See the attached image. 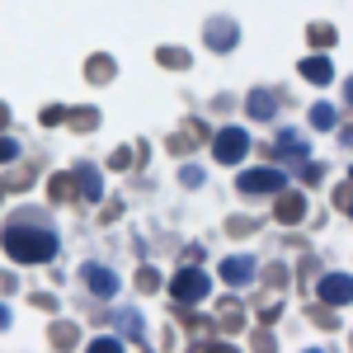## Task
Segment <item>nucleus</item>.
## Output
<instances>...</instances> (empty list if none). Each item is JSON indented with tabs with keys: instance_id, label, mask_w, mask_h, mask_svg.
<instances>
[{
	"instance_id": "17",
	"label": "nucleus",
	"mask_w": 353,
	"mask_h": 353,
	"mask_svg": "<svg viewBox=\"0 0 353 353\" xmlns=\"http://www.w3.org/2000/svg\"><path fill=\"white\" fill-rule=\"evenodd\" d=\"M118 349H123L118 339H94V344H90V353H118Z\"/></svg>"
},
{
	"instance_id": "16",
	"label": "nucleus",
	"mask_w": 353,
	"mask_h": 353,
	"mask_svg": "<svg viewBox=\"0 0 353 353\" xmlns=\"http://www.w3.org/2000/svg\"><path fill=\"white\" fill-rule=\"evenodd\" d=\"M14 156H19V146H14L10 137H0V165H5V161H14Z\"/></svg>"
},
{
	"instance_id": "19",
	"label": "nucleus",
	"mask_w": 353,
	"mask_h": 353,
	"mask_svg": "<svg viewBox=\"0 0 353 353\" xmlns=\"http://www.w3.org/2000/svg\"><path fill=\"white\" fill-rule=\"evenodd\" d=\"M0 128H5V109H0Z\"/></svg>"
},
{
	"instance_id": "7",
	"label": "nucleus",
	"mask_w": 353,
	"mask_h": 353,
	"mask_svg": "<svg viewBox=\"0 0 353 353\" xmlns=\"http://www.w3.org/2000/svg\"><path fill=\"white\" fill-rule=\"evenodd\" d=\"M221 278H226L231 288H245V283L254 278V259H245V254H236V259H226V264H221Z\"/></svg>"
},
{
	"instance_id": "1",
	"label": "nucleus",
	"mask_w": 353,
	"mask_h": 353,
	"mask_svg": "<svg viewBox=\"0 0 353 353\" xmlns=\"http://www.w3.org/2000/svg\"><path fill=\"white\" fill-rule=\"evenodd\" d=\"M5 250H10V259H19V264H48L57 254V236L52 231H28V226H10L5 231Z\"/></svg>"
},
{
	"instance_id": "6",
	"label": "nucleus",
	"mask_w": 353,
	"mask_h": 353,
	"mask_svg": "<svg viewBox=\"0 0 353 353\" xmlns=\"http://www.w3.org/2000/svg\"><path fill=\"white\" fill-rule=\"evenodd\" d=\"M81 273H85V283H90V292H94V297H113V292H118V278H113L104 264H85Z\"/></svg>"
},
{
	"instance_id": "13",
	"label": "nucleus",
	"mask_w": 353,
	"mask_h": 353,
	"mask_svg": "<svg viewBox=\"0 0 353 353\" xmlns=\"http://www.w3.org/2000/svg\"><path fill=\"white\" fill-rule=\"evenodd\" d=\"M334 123H339V118H334V109H330V104H316V109H311V128H321V132H330Z\"/></svg>"
},
{
	"instance_id": "10",
	"label": "nucleus",
	"mask_w": 353,
	"mask_h": 353,
	"mask_svg": "<svg viewBox=\"0 0 353 353\" xmlns=\"http://www.w3.org/2000/svg\"><path fill=\"white\" fill-rule=\"evenodd\" d=\"M301 212H306V203H301L297 193L283 189V198H278V221H301Z\"/></svg>"
},
{
	"instance_id": "2",
	"label": "nucleus",
	"mask_w": 353,
	"mask_h": 353,
	"mask_svg": "<svg viewBox=\"0 0 353 353\" xmlns=\"http://www.w3.org/2000/svg\"><path fill=\"white\" fill-rule=\"evenodd\" d=\"M208 288H212V278H208L203 269H179L174 278H170L174 301H203V297H208Z\"/></svg>"
},
{
	"instance_id": "8",
	"label": "nucleus",
	"mask_w": 353,
	"mask_h": 353,
	"mask_svg": "<svg viewBox=\"0 0 353 353\" xmlns=\"http://www.w3.org/2000/svg\"><path fill=\"white\" fill-rule=\"evenodd\" d=\"M301 76H306L311 85H330L334 81V66H330L325 57H306V61H301Z\"/></svg>"
},
{
	"instance_id": "9",
	"label": "nucleus",
	"mask_w": 353,
	"mask_h": 353,
	"mask_svg": "<svg viewBox=\"0 0 353 353\" xmlns=\"http://www.w3.org/2000/svg\"><path fill=\"white\" fill-rule=\"evenodd\" d=\"M208 43H212L217 52H226V48L236 43V24H221V19H212V24H208Z\"/></svg>"
},
{
	"instance_id": "12",
	"label": "nucleus",
	"mask_w": 353,
	"mask_h": 353,
	"mask_svg": "<svg viewBox=\"0 0 353 353\" xmlns=\"http://www.w3.org/2000/svg\"><path fill=\"white\" fill-rule=\"evenodd\" d=\"M76 179H81L85 198H99V170H94V165H81V170H76Z\"/></svg>"
},
{
	"instance_id": "3",
	"label": "nucleus",
	"mask_w": 353,
	"mask_h": 353,
	"mask_svg": "<svg viewBox=\"0 0 353 353\" xmlns=\"http://www.w3.org/2000/svg\"><path fill=\"white\" fill-rule=\"evenodd\" d=\"M212 151H217L221 165H236V161H245V151H250V137H245L241 128H221L217 141H212Z\"/></svg>"
},
{
	"instance_id": "4",
	"label": "nucleus",
	"mask_w": 353,
	"mask_h": 353,
	"mask_svg": "<svg viewBox=\"0 0 353 353\" xmlns=\"http://www.w3.org/2000/svg\"><path fill=\"white\" fill-rule=\"evenodd\" d=\"M283 189H288L283 170H245L241 174V193H283Z\"/></svg>"
},
{
	"instance_id": "14",
	"label": "nucleus",
	"mask_w": 353,
	"mask_h": 353,
	"mask_svg": "<svg viewBox=\"0 0 353 353\" xmlns=\"http://www.w3.org/2000/svg\"><path fill=\"white\" fill-rule=\"evenodd\" d=\"M278 146H283L288 156H306V141H301L297 132H283V141H278Z\"/></svg>"
},
{
	"instance_id": "5",
	"label": "nucleus",
	"mask_w": 353,
	"mask_h": 353,
	"mask_svg": "<svg viewBox=\"0 0 353 353\" xmlns=\"http://www.w3.org/2000/svg\"><path fill=\"white\" fill-rule=\"evenodd\" d=\"M349 297H353L349 273H325V278H321V301H334V306H344Z\"/></svg>"
},
{
	"instance_id": "11",
	"label": "nucleus",
	"mask_w": 353,
	"mask_h": 353,
	"mask_svg": "<svg viewBox=\"0 0 353 353\" xmlns=\"http://www.w3.org/2000/svg\"><path fill=\"white\" fill-rule=\"evenodd\" d=\"M245 109H250V118H273V94L269 90H254V94L245 99Z\"/></svg>"
},
{
	"instance_id": "15",
	"label": "nucleus",
	"mask_w": 353,
	"mask_h": 353,
	"mask_svg": "<svg viewBox=\"0 0 353 353\" xmlns=\"http://www.w3.org/2000/svg\"><path fill=\"white\" fill-rule=\"evenodd\" d=\"M137 288H141V292H156V288H161L156 269H141V273H137Z\"/></svg>"
},
{
	"instance_id": "18",
	"label": "nucleus",
	"mask_w": 353,
	"mask_h": 353,
	"mask_svg": "<svg viewBox=\"0 0 353 353\" xmlns=\"http://www.w3.org/2000/svg\"><path fill=\"white\" fill-rule=\"evenodd\" d=\"M5 325H10V311H5V306H0V330H5Z\"/></svg>"
}]
</instances>
